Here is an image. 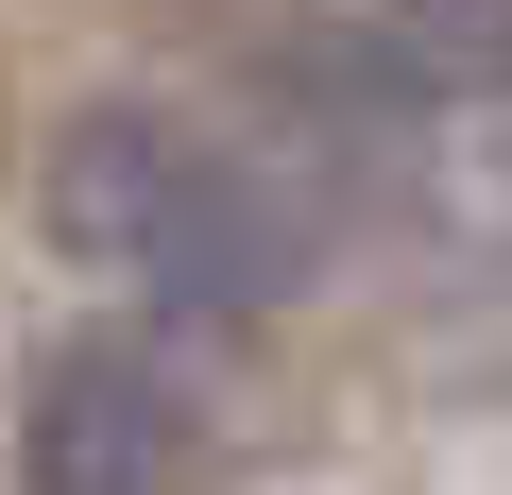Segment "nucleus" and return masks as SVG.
<instances>
[{
  "mask_svg": "<svg viewBox=\"0 0 512 495\" xmlns=\"http://www.w3.org/2000/svg\"><path fill=\"white\" fill-rule=\"evenodd\" d=\"M35 205H52L69 257H103L171 325H274L325 274V205L274 154H239V137H205L171 103H86L52 137V171H35Z\"/></svg>",
  "mask_w": 512,
  "mask_h": 495,
  "instance_id": "1",
  "label": "nucleus"
},
{
  "mask_svg": "<svg viewBox=\"0 0 512 495\" xmlns=\"http://www.w3.org/2000/svg\"><path fill=\"white\" fill-rule=\"evenodd\" d=\"M205 478V393L171 342L103 325V342H52L35 410H18V495H188Z\"/></svg>",
  "mask_w": 512,
  "mask_h": 495,
  "instance_id": "2",
  "label": "nucleus"
}]
</instances>
